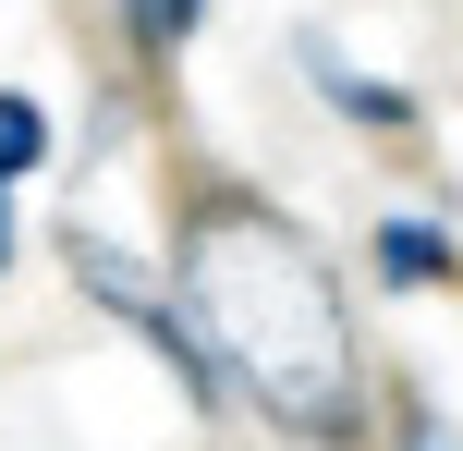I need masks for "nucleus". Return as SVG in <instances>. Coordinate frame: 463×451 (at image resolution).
I'll list each match as a JSON object with an SVG mask.
<instances>
[{"label":"nucleus","instance_id":"1","mask_svg":"<svg viewBox=\"0 0 463 451\" xmlns=\"http://www.w3.org/2000/svg\"><path fill=\"white\" fill-rule=\"evenodd\" d=\"M184 305L208 330L220 379L269 415L280 439H354V317L329 257L269 208V195H195L184 220Z\"/></svg>","mask_w":463,"mask_h":451},{"label":"nucleus","instance_id":"2","mask_svg":"<svg viewBox=\"0 0 463 451\" xmlns=\"http://www.w3.org/2000/svg\"><path fill=\"white\" fill-rule=\"evenodd\" d=\"M61 257H73V281H86V305H110V317H122V330H135V342H146V354H159V366H171V379H184V403H195V415H208V403H220V390H232V379H220V354H208V330H195V305H171V293H159V281H146V268H135V257H122V244H110V232H73V244H61Z\"/></svg>","mask_w":463,"mask_h":451},{"label":"nucleus","instance_id":"3","mask_svg":"<svg viewBox=\"0 0 463 451\" xmlns=\"http://www.w3.org/2000/svg\"><path fill=\"white\" fill-rule=\"evenodd\" d=\"M305 61H317V86H329V110H354V122H402V110H415V98H402V86H378V73H354L342 49H305Z\"/></svg>","mask_w":463,"mask_h":451},{"label":"nucleus","instance_id":"4","mask_svg":"<svg viewBox=\"0 0 463 451\" xmlns=\"http://www.w3.org/2000/svg\"><path fill=\"white\" fill-rule=\"evenodd\" d=\"M37 159H49V110H37V98H13V86H0V183H24Z\"/></svg>","mask_w":463,"mask_h":451},{"label":"nucleus","instance_id":"5","mask_svg":"<svg viewBox=\"0 0 463 451\" xmlns=\"http://www.w3.org/2000/svg\"><path fill=\"white\" fill-rule=\"evenodd\" d=\"M378 268H391V281H439V268H451V244L427 232V220H391V232H378Z\"/></svg>","mask_w":463,"mask_h":451},{"label":"nucleus","instance_id":"6","mask_svg":"<svg viewBox=\"0 0 463 451\" xmlns=\"http://www.w3.org/2000/svg\"><path fill=\"white\" fill-rule=\"evenodd\" d=\"M122 24H135V49H159V61H171V49L208 24V0H122Z\"/></svg>","mask_w":463,"mask_h":451},{"label":"nucleus","instance_id":"7","mask_svg":"<svg viewBox=\"0 0 463 451\" xmlns=\"http://www.w3.org/2000/svg\"><path fill=\"white\" fill-rule=\"evenodd\" d=\"M0 268H13V183H0Z\"/></svg>","mask_w":463,"mask_h":451},{"label":"nucleus","instance_id":"8","mask_svg":"<svg viewBox=\"0 0 463 451\" xmlns=\"http://www.w3.org/2000/svg\"><path fill=\"white\" fill-rule=\"evenodd\" d=\"M402 451H439V439H427V428H415V439H402Z\"/></svg>","mask_w":463,"mask_h":451}]
</instances>
